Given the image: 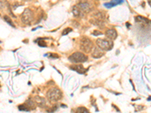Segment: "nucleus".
<instances>
[{
	"instance_id": "nucleus-1",
	"label": "nucleus",
	"mask_w": 151,
	"mask_h": 113,
	"mask_svg": "<svg viewBox=\"0 0 151 113\" xmlns=\"http://www.w3.org/2000/svg\"><path fill=\"white\" fill-rule=\"evenodd\" d=\"M47 99L50 102H57L62 98V92L57 87H53L48 91L46 94Z\"/></svg>"
},
{
	"instance_id": "nucleus-2",
	"label": "nucleus",
	"mask_w": 151,
	"mask_h": 113,
	"mask_svg": "<svg viewBox=\"0 0 151 113\" xmlns=\"http://www.w3.org/2000/svg\"><path fill=\"white\" fill-rule=\"evenodd\" d=\"M79 48L82 51L89 54L92 52V49L94 48V44L89 38L82 37L79 42Z\"/></svg>"
},
{
	"instance_id": "nucleus-3",
	"label": "nucleus",
	"mask_w": 151,
	"mask_h": 113,
	"mask_svg": "<svg viewBox=\"0 0 151 113\" xmlns=\"http://www.w3.org/2000/svg\"><path fill=\"white\" fill-rule=\"evenodd\" d=\"M69 60L73 63H82L88 60V57L82 52H75L69 57Z\"/></svg>"
},
{
	"instance_id": "nucleus-4",
	"label": "nucleus",
	"mask_w": 151,
	"mask_h": 113,
	"mask_svg": "<svg viewBox=\"0 0 151 113\" xmlns=\"http://www.w3.org/2000/svg\"><path fill=\"white\" fill-rule=\"evenodd\" d=\"M96 44L100 48H101L103 51H110L113 47V42L112 41L103 39H97Z\"/></svg>"
},
{
	"instance_id": "nucleus-5",
	"label": "nucleus",
	"mask_w": 151,
	"mask_h": 113,
	"mask_svg": "<svg viewBox=\"0 0 151 113\" xmlns=\"http://www.w3.org/2000/svg\"><path fill=\"white\" fill-rule=\"evenodd\" d=\"M21 20L25 24H30L33 20V11L29 8L24 9V12L21 15Z\"/></svg>"
},
{
	"instance_id": "nucleus-6",
	"label": "nucleus",
	"mask_w": 151,
	"mask_h": 113,
	"mask_svg": "<svg viewBox=\"0 0 151 113\" xmlns=\"http://www.w3.org/2000/svg\"><path fill=\"white\" fill-rule=\"evenodd\" d=\"M77 6L84 13H89L90 11H92V6L88 2H81L78 4Z\"/></svg>"
},
{
	"instance_id": "nucleus-7",
	"label": "nucleus",
	"mask_w": 151,
	"mask_h": 113,
	"mask_svg": "<svg viewBox=\"0 0 151 113\" xmlns=\"http://www.w3.org/2000/svg\"><path fill=\"white\" fill-rule=\"evenodd\" d=\"M104 55V52L103 50H102L101 48H100L99 47H95L94 48V51L92 52V58H94V59H98V58H101V57Z\"/></svg>"
},
{
	"instance_id": "nucleus-8",
	"label": "nucleus",
	"mask_w": 151,
	"mask_h": 113,
	"mask_svg": "<svg viewBox=\"0 0 151 113\" xmlns=\"http://www.w3.org/2000/svg\"><path fill=\"white\" fill-rule=\"evenodd\" d=\"M70 68L72 70L76 71V72L79 73V74H84V73L88 70V69L84 68L82 64H73V65L70 66Z\"/></svg>"
},
{
	"instance_id": "nucleus-9",
	"label": "nucleus",
	"mask_w": 151,
	"mask_h": 113,
	"mask_svg": "<svg viewBox=\"0 0 151 113\" xmlns=\"http://www.w3.org/2000/svg\"><path fill=\"white\" fill-rule=\"evenodd\" d=\"M105 35L108 39H111V40H114L117 38V32L114 29H110V30H107L106 31Z\"/></svg>"
},
{
	"instance_id": "nucleus-10",
	"label": "nucleus",
	"mask_w": 151,
	"mask_h": 113,
	"mask_svg": "<svg viewBox=\"0 0 151 113\" xmlns=\"http://www.w3.org/2000/svg\"><path fill=\"white\" fill-rule=\"evenodd\" d=\"M34 100H35L36 104L37 106H39V107H45L46 105V102H45V99L42 97V96H35V98H34Z\"/></svg>"
},
{
	"instance_id": "nucleus-11",
	"label": "nucleus",
	"mask_w": 151,
	"mask_h": 113,
	"mask_svg": "<svg viewBox=\"0 0 151 113\" xmlns=\"http://www.w3.org/2000/svg\"><path fill=\"white\" fill-rule=\"evenodd\" d=\"M122 2H124V0H112L110 2H107V3L104 4V6L107 8H110L114 7L117 5H120Z\"/></svg>"
},
{
	"instance_id": "nucleus-12",
	"label": "nucleus",
	"mask_w": 151,
	"mask_h": 113,
	"mask_svg": "<svg viewBox=\"0 0 151 113\" xmlns=\"http://www.w3.org/2000/svg\"><path fill=\"white\" fill-rule=\"evenodd\" d=\"M90 23L94 26H97L100 28H102L103 29L104 27V21H101V20H98L97 18H92L90 20Z\"/></svg>"
},
{
	"instance_id": "nucleus-13",
	"label": "nucleus",
	"mask_w": 151,
	"mask_h": 113,
	"mask_svg": "<svg viewBox=\"0 0 151 113\" xmlns=\"http://www.w3.org/2000/svg\"><path fill=\"white\" fill-rule=\"evenodd\" d=\"M93 17L94 18H97L98 20H101V21H104L106 20V15L102 11H97L95 13L93 14Z\"/></svg>"
},
{
	"instance_id": "nucleus-14",
	"label": "nucleus",
	"mask_w": 151,
	"mask_h": 113,
	"mask_svg": "<svg viewBox=\"0 0 151 113\" xmlns=\"http://www.w3.org/2000/svg\"><path fill=\"white\" fill-rule=\"evenodd\" d=\"M135 22L138 23V24H148L150 23V21L148 20L146 17H141V16H137L135 17Z\"/></svg>"
},
{
	"instance_id": "nucleus-15",
	"label": "nucleus",
	"mask_w": 151,
	"mask_h": 113,
	"mask_svg": "<svg viewBox=\"0 0 151 113\" xmlns=\"http://www.w3.org/2000/svg\"><path fill=\"white\" fill-rule=\"evenodd\" d=\"M83 13H84V12H82V11H81V9H80L77 6H74V7L73 8V15L75 17H82Z\"/></svg>"
},
{
	"instance_id": "nucleus-16",
	"label": "nucleus",
	"mask_w": 151,
	"mask_h": 113,
	"mask_svg": "<svg viewBox=\"0 0 151 113\" xmlns=\"http://www.w3.org/2000/svg\"><path fill=\"white\" fill-rule=\"evenodd\" d=\"M18 110H20V111L29 112V111H30L31 109L29 107V106H28L27 104V105L24 104V105H20V106H18Z\"/></svg>"
},
{
	"instance_id": "nucleus-17",
	"label": "nucleus",
	"mask_w": 151,
	"mask_h": 113,
	"mask_svg": "<svg viewBox=\"0 0 151 113\" xmlns=\"http://www.w3.org/2000/svg\"><path fill=\"white\" fill-rule=\"evenodd\" d=\"M3 19H4V21H6V22L7 23V24H9L10 26H12V27H15V24H14L13 21H11V19L10 18L9 16L5 15V16H4V17H3Z\"/></svg>"
},
{
	"instance_id": "nucleus-18",
	"label": "nucleus",
	"mask_w": 151,
	"mask_h": 113,
	"mask_svg": "<svg viewBox=\"0 0 151 113\" xmlns=\"http://www.w3.org/2000/svg\"><path fill=\"white\" fill-rule=\"evenodd\" d=\"M36 102H35V100L33 101V100H28L27 101V104L28 106H29V107L31 109V110H34L36 108V105H35Z\"/></svg>"
},
{
	"instance_id": "nucleus-19",
	"label": "nucleus",
	"mask_w": 151,
	"mask_h": 113,
	"mask_svg": "<svg viewBox=\"0 0 151 113\" xmlns=\"http://www.w3.org/2000/svg\"><path fill=\"white\" fill-rule=\"evenodd\" d=\"M76 112L78 113H89V111L87 110L86 108L83 107V106H80V107L77 108V110H76Z\"/></svg>"
},
{
	"instance_id": "nucleus-20",
	"label": "nucleus",
	"mask_w": 151,
	"mask_h": 113,
	"mask_svg": "<svg viewBox=\"0 0 151 113\" xmlns=\"http://www.w3.org/2000/svg\"><path fill=\"white\" fill-rule=\"evenodd\" d=\"M70 32H72V29H71V28H69V27L65 28L64 30H63L62 35H67V34L70 33Z\"/></svg>"
},
{
	"instance_id": "nucleus-21",
	"label": "nucleus",
	"mask_w": 151,
	"mask_h": 113,
	"mask_svg": "<svg viewBox=\"0 0 151 113\" xmlns=\"http://www.w3.org/2000/svg\"><path fill=\"white\" fill-rule=\"evenodd\" d=\"M92 35H95V36H97V35H102V33L101 32L98 31V30H94V31L92 32Z\"/></svg>"
},
{
	"instance_id": "nucleus-22",
	"label": "nucleus",
	"mask_w": 151,
	"mask_h": 113,
	"mask_svg": "<svg viewBox=\"0 0 151 113\" xmlns=\"http://www.w3.org/2000/svg\"><path fill=\"white\" fill-rule=\"evenodd\" d=\"M38 44H39V45L40 47H46V43L43 40H42V39H40V40H39V43H38Z\"/></svg>"
},
{
	"instance_id": "nucleus-23",
	"label": "nucleus",
	"mask_w": 151,
	"mask_h": 113,
	"mask_svg": "<svg viewBox=\"0 0 151 113\" xmlns=\"http://www.w3.org/2000/svg\"><path fill=\"white\" fill-rule=\"evenodd\" d=\"M50 58H53V59H57V58H58V56L57 54H51Z\"/></svg>"
},
{
	"instance_id": "nucleus-24",
	"label": "nucleus",
	"mask_w": 151,
	"mask_h": 113,
	"mask_svg": "<svg viewBox=\"0 0 151 113\" xmlns=\"http://www.w3.org/2000/svg\"><path fill=\"white\" fill-rule=\"evenodd\" d=\"M148 3H149L150 6L151 7V0H148Z\"/></svg>"
},
{
	"instance_id": "nucleus-25",
	"label": "nucleus",
	"mask_w": 151,
	"mask_h": 113,
	"mask_svg": "<svg viewBox=\"0 0 151 113\" xmlns=\"http://www.w3.org/2000/svg\"><path fill=\"white\" fill-rule=\"evenodd\" d=\"M24 1H26V2H29V1H31V0H24Z\"/></svg>"
}]
</instances>
